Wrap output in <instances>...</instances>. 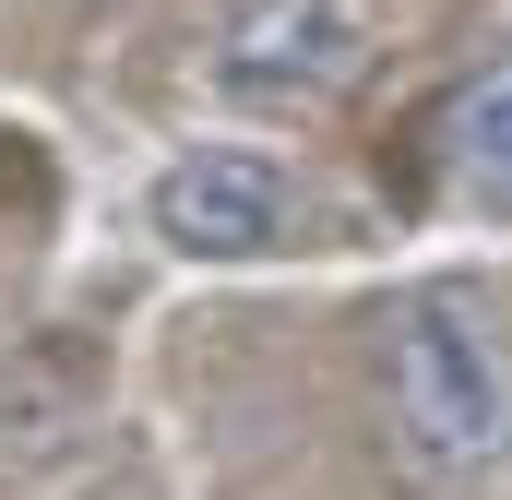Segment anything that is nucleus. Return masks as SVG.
<instances>
[{
	"instance_id": "f257e3e1",
	"label": "nucleus",
	"mask_w": 512,
	"mask_h": 500,
	"mask_svg": "<svg viewBox=\"0 0 512 500\" xmlns=\"http://www.w3.org/2000/svg\"><path fill=\"white\" fill-rule=\"evenodd\" d=\"M382 429L429 489H477L512 453V346L465 286H405L382 310Z\"/></svg>"
},
{
	"instance_id": "f03ea898",
	"label": "nucleus",
	"mask_w": 512,
	"mask_h": 500,
	"mask_svg": "<svg viewBox=\"0 0 512 500\" xmlns=\"http://www.w3.org/2000/svg\"><path fill=\"white\" fill-rule=\"evenodd\" d=\"M382 24H393V0H227L203 72L251 120H322L382 60Z\"/></svg>"
},
{
	"instance_id": "7ed1b4c3",
	"label": "nucleus",
	"mask_w": 512,
	"mask_h": 500,
	"mask_svg": "<svg viewBox=\"0 0 512 500\" xmlns=\"http://www.w3.org/2000/svg\"><path fill=\"white\" fill-rule=\"evenodd\" d=\"M143 215H155V239L191 250V262H274V250H298V227H310V191L262 143H191V155L155 167Z\"/></svg>"
},
{
	"instance_id": "20e7f679",
	"label": "nucleus",
	"mask_w": 512,
	"mask_h": 500,
	"mask_svg": "<svg viewBox=\"0 0 512 500\" xmlns=\"http://www.w3.org/2000/svg\"><path fill=\"white\" fill-rule=\"evenodd\" d=\"M429 179H441V203H465V215H512V60L465 72V84L441 96V120H429Z\"/></svg>"
}]
</instances>
